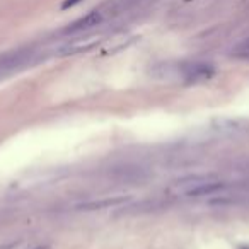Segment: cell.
Returning <instances> with one entry per match:
<instances>
[{"label": "cell", "instance_id": "cell-7", "mask_svg": "<svg viewBox=\"0 0 249 249\" xmlns=\"http://www.w3.org/2000/svg\"><path fill=\"white\" fill-rule=\"evenodd\" d=\"M19 246V241H12L7 242V244H0V249H16Z\"/></svg>", "mask_w": 249, "mask_h": 249}, {"label": "cell", "instance_id": "cell-8", "mask_svg": "<svg viewBox=\"0 0 249 249\" xmlns=\"http://www.w3.org/2000/svg\"><path fill=\"white\" fill-rule=\"evenodd\" d=\"M29 249H48V246H35V248H29Z\"/></svg>", "mask_w": 249, "mask_h": 249}, {"label": "cell", "instance_id": "cell-2", "mask_svg": "<svg viewBox=\"0 0 249 249\" xmlns=\"http://www.w3.org/2000/svg\"><path fill=\"white\" fill-rule=\"evenodd\" d=\"M213 67L208 63H191V65L184 67L183 75L188 80H200V79H208L213 75Z\"/></svg>", "mask_w": 249, "mask_h": 249}, {"label": "cell", "instance_id": "cell-5", "mask_svg": "<svg viewBox=\"0 0 249 249\" xmlns=\"http://www.w3.org/2000/svg\"><path fill=\"white\" fill-rule=\"evenodd\" d=\"M234 56H239V58H248L249 60V38L244 39L242 43H239L237 48L234 50Z\"/></svg>", "mask_w": 249, "mask_h": 249}, {"label": "cell", "instance_id": "cell-6", "mask_svg": "<svg viewBox=\"0 0 249 249\" xmlns=\"http://www.w3.org/2000/svg\"><path fill=\"white\" fill-rule=\"evenodd\" d=\"M79 2H82V0H65L62 4V9L65 11V9H69V7H73L75 4H79Z\"/></svg>", "mask_w": 249, "mask_h": 249}, {"label": "cell", "instance_id": "cell-3", "mask_svg": "<svg viewBox=\"0 0 249 249\" xmlns=\"http://www.w3.org/2000/svg\"><path fill=\"white\" fill-rule=\"evenodd\" d=\"M227 186L222 181H203V183H198L195 188H190L186 191L188 196H205V195H212L215 191H220Z\"/></svg>", "mask_w": 249, "mask_h": 249}, {"label": "cell", "instance_id": "cell-4", "mask_svg": "<svg viewBox=\"0 0 249 249\" xmlns=\"http://www.w3.org/2000/svg\"><path fill=\"white\" fill-rule=\"evenodd\" d=\"M128 198L126 196H116V198H104V200H99V201H89V203H84L82 208H90V210H99V208H104V207H113V205H120L123 201H126Z\"/></svg>", "mask_w": 249, "mask_h": 249}, {"label": "cell", "instance_id": "cell-1", "mask_svg": "<svg viewBox=\"0 0 249 249\" xmlns=\"http://www.w3.org/2000/svg\"><path fill=\"white\" fill-rule=\"evenodd\" d=\"M101 21H103V14H101L99 11H90V12H87L86 16H82L80 19L73 21L72 24L69 26V28H65V33H67V35H70V33H82V31H87V29H90V28H94V26H97Z\"/></svg>", "mask_w": 249, "mask_h": 249}]
</instances>
